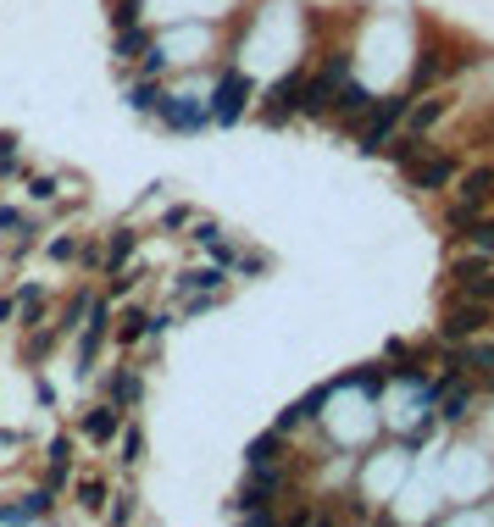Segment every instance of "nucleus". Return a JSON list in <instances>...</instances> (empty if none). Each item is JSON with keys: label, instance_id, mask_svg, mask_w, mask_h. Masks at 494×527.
<instances>
[{"label": "nucleus", "instance_id": "f257e3e1", "mask_svg": "<svg viewBox=\"0 0 494 527\" xmlns=\"http://www.w3.org/2000/svg\"><path fill=\"white\" fill-rule=\"evenodd\" d=\"M295 494V467H289V455L273 461V467H251L239 483V494L228 500V516L239 522H278V500H289Z\"/></svg>", "mask_w": 494, "mask_h": 527}, {"label": "nucleus", "instance_id": "f03ea898", "mask_svg": "<svg viewBox=\"0 0 494 527\" xmlns=\"http://www.w3.org/2000/svg\"><path fill=\"white\" fill-rule=\"evenodd\" d=\"M405 105H411V89H400V95H378V100H373V112L356 122V151H361V156H378L383 144L400 134Z\"/></svg>", "mask_w": 494, "mask_h": 527}, {"label": "nucleus", "instance_id": "7ed1b4c3", "mask_svg": "<svg viewBox=\"0 0 494 527\" xmlns=\"http://www.w3.org/2000/svg\"><path fill=\"white\" fill-rule=\"evenodd\" d=\"M489 328H494V306L450 294V300H444V316H439V345H461V339H472V333H489Z\"/></svg>", "mask_w": 494, "mask_h": 527}, {"label": "nucleus", "instance_id": "20e7f679", "mask_svg": "<svg viewBox=\"0 0 494 527\" xmlns=\"http://www.w3.org/2000/svg\"><path fill=\"white\" fill-rule=\"evenodd\" d=\"M450 294L494 306V256H478V250H472V256L450 261Z\"/></svg>", "mask_w": 494, "mask_h": 527}, {"label": "nucleus", "instance_id": "39448f33", "mask_svg": "<svg viewBox=\"0 0 494 527\" xmlns=\"http://www.w3.org/2000/svg\"><path fill=\"white\" fill-rule=\"evenodd\" d=\"M456 178H461V156L456 151H428L422 161L405 167V189H417V195H444Z\"/></svg>", "mask_w": 494, "mask_h": 527}, {"label": "nucleus", "instance_id": "423d86ee", "mask_svg": "<svg viewBox=\"0 0 494 527\" xmlns=\"http://www.w3.org/2000/svg\"><path fill=\"white\" fill-rule=\"evenodd\" d=\"M251 95H256V83L244 78L239 67H228V73L217 78V89H212V100H205V112H212V122H222V128H228V122H239V117H244Z\"/></svg>", "mask_w": 494, "mask_h": 527}, {"label": "nucleus", "instance_id": "0eeeda50", "mask_svg": "<svg viewBox=\"0 0 494 527\" xmlns=\"http://www.w3.org/2000/svg\"><path fill=\"white\" fill-rule=\"evenodd\" d=\"M300 83H305V73H283L273 89L261 95V122L266 128H283V122L300 117Z\"/></svg>", "mask_w": 494, "mask_h": 527}, {"label": "nucleus", "instance_id": "6e6552de", "mask_svg": "<svg viewBox=\"0 0 494 527\" xmlns=\"http://www.w3.org/2000/svg\"><path fill=\"white\" fill-rule=\"evenodd\" d=\"M112 339V306H106V294H95V306L84 316V328H78V372L89 377V361H95V350Z\"/></svg>", "mask_w": 494, "mask_h": 527}, {"label": "nucleus", "instance_id": "1a4fd4ad", "mask_svg": "<svg viewBox=\"0 0 494 527\" xmlns=\"http://www.w3.org/2000/svg\"><path fill=\"white\" fill-rule=\"evenodd\" d=\"M122 433V406L117 399H95V406L78 411V438H89V445H112Z\"/></svg>", "mask_w": 494, "mask_h": 527}, {"label": "nucleus", "instance_id": "9d476101", "mask_svg": "<svg viewBox=\"0 0 494 527\" xmlns=\"http://www.w3.org/2000/svg\"><path fill=\"white\" fill-rule=\"evenodd\" d=\"M450 361H456V367H461V377H472V384H489V377H494V339L472 333V339L450 345Z\"/></svg>", "mask_w": 494, "mask_h": 527}, {"label": "nucleus", "instance_id": "9b49d317", "mask_svg": "<svg viewBox=\"0 0 494 527\" xmlns=\"http://www.w3.org/2000/svg\"><path fill=\"white\" fill-rule=\"evenodd\" d=\"M156 117L167 122V128H178V134H200L205 122H212V112H205V100H195V95H161Z\"/></svg>", "mask_w": 494, "mask_h": 527}, {"label": "nucleus", "instance_id": "f8f14e48", "mask_svg": "<svg viewBox=\"0 0 494 527\" xmlns=\"http://www.w3.org/2000/svg\"><path fill=\"white\" fill-rule=\"evenodd\" d=\"M373 100H378V95L367 89L361 78H344L339 89H334V112H328V117H339V122H350V128H356V122L373 112Z\"/></svg>", "mask_w": 494, "mask_h": 527}, {"label": "nucleus", "instance_id": "ddd939ff", "mask_svg": "<svg viewBox=\"0 0 494 527\" xmlns=\"http://www.w3.org/2000/svg\"><path fill=\"white\" fill-rule=\"evenodd\" d=\"M472 399H478L472 377H456V384H444V394L434 399V406H439V422H444V428H461V422H472Z\"/></svg>", "mask_w": 494, "mask_h": 527}, {"label": "nucleus", "instance_id": "4468645a", "mask_svg": "<svg viewBox=\"0 0 494 527\" xmlns=\"http://www.w3.org/2000/svg\"><path fill=\"white\" fill-rule=\"evenodd\" d=\"M456 200H472V205H494V161H478V167H461V178L450 183Z\"/></svg>", "mask_w": 494, "mask_h": 527}, {"label": "nucleus", "instance_id": "2eb2a0df", "mask_svg": "<svg viewBox=\"0 0 494 527\" xmlns=\"http://www.w3.org/2000/svg\"><path fill=\"white\" fill-rule=\"evenodd\" d=\"M444 117H450V100L444 95H428V89L411 95V105H405V128L411 134H434Z\"/></svg>", "mask_w": 494, "mask_h": 527}, {"label": "nucleus", "instance_id": "dca6fc26", "mask_svg": "<svg viewBox=\"0 0 494 527\" xmlns=\"http://www.w3.org/2000/svg\"><path fill=\"white\" fill-rule=\"evenodd\" d=\"M173 289H178V300H183V294H222V289H228V267H189V272H178V278H173Z\"/></svg>", "mask_w": 494, "mask_h": 527}, {"label": "nucleus", "instance_id": "f3484780", "mask_svg": "<svg viewBox=\"0 0 494 527\" xmlns=\"http://www.w3.org/2000/svg\"><path fill=\"white\" fill-rule=\"evenodd\" d=\"M106 399H117L122 411H139V399H145V377H139V367H117L106 377Z\"/></svg>", "mask_w": 494, "mask_h": 527}, {"label": "nucleus", "instance_id": "a211bd4d", "mask_svg": "<svg viewBox=\"0 0 494 527\" xmlns=\"http://www.w3.org/2000/svg\"><path fill=\"white\" fill-rule=\"evenodd\" d=\"M334 112V83H328L322 73H305V83H300V117H328Z\"/></svg>", "mask_w": 494, "mask_h": 527}, {"label": "nucleus", "instance_id": "6ab92c4d", "mask_svg": "<svg viewBox=\"0 0 494 527\" xmlns=\"http://www.w3.org/2000/svg\"><path fill=\"white\" fill-rule=\"evenodd\" d=\"M439 73H444V50H439V45H422V56H417V67H411V83H405V89H411V95L434 89Z\"/></svg>", "mask_w": 494, "mask_h": 527}, {"label": "nucleus", "instance_id": "aec40b11", "mask_svg": "<svg viewBox=\"0 0 494 527\" xmlns=\"http://www.w3.org/2000/svg\"><path fill=\"white\" fill-rule=\"evenodd\" d=\"M161 95H167V89H161V78H151V73H139V78L128 83V105H134V112H139V117H156V105H161Z\"/></svg>", "mask_w": 494, "mask_h": 527}, {"label": "nucleus", "instance_id": "412c9836", "mask_svg": "<svg viewBox=\"0 0 494 527\" xmlns=\"http://www.w3.org/2000/svg\"><path fill=\"white\" fill-rule=\"evenodd\" d=\"M383 384H389V367H383V361H373V367H361V372H344V377H334L328 389H334V394H339V389H361V394H378Z\"/></svg>", "mask_w": 494, "mask_h": 527}, {"label": "nucleus", "instance_id": "4be33fe9", "mask_svg": "<svg viewBox=\"0 0 494 527\" xmlns=\"http://www.w3.org/2000/svg\"><path fill=\"white\" fill-rule=\"evenodd\" d=\"M112 333H117V345H128V350H134L139 339H151V311H145V306H128V311L117 316V328H112Z\"/></svg>", "mask_w": 494, "mask_h": 527}, {"label": "nucleus", "instance_id": "5701e85b", "mask_svg": "<svg viewBox=\"0 0 494 527\" xmlns=\"http://www.w3.org/2000/svg\"><path fill=\"white\" fill-rule=\"evenodd\" d=\"M383 151H389V161H395L400 173H405L411 161H422V156H428V134H411V128H405V134H395V139H389Z\"/></svg>", "mask_w": 494, "mask_h": 527}, {"label": "nucleus", "instance_id": "b1692460", "mask_svg": "<svg viewBox=\"0 0 494 527\" xmlns=\"http://www.w3.org/2000/svg\"><path fill=\"white\" fill-rule=\"evenodd\" d=\"M283 455H289V438L273 428V433H261L256 445L244 450V467H273V461H283Z\"/></svg>", "mask_w": 494, "mask_h": 527}, {"label": "nucleus", "instance_id": "393cba45", "mask_svg": "<svg viewBox=\"0 0 494 527\" xmlns=\"http://www.w3.org/2000/svg\"><path fill=\"white\" fill-rule=\"evenodd\" d=\"M478 217H483V205H472V200H450V205H444V234L461 244V239L472 234V222H478Z\"/></svg>", "mask_w": 494, "mask_h": 527}, {"label": "nucleus", "instance_id": "a878e982", "mask_svg": "<svg viewBox=\"0 0 494 527\" xmlns=\"http://www.w3.org/2000/svg\"><path fill=\"white\" fill-rule=\"evenodd\" d=\"M156 45V34L145 28V23H134V28H117V61H134L139 67V56H145Z\"/></svg>", "mask_w": 494, "mask_h": 527}, {"label": "nucleus", "instance_id": "bb28decb", "mask_svg": "<svg viewBox=\"0 0 494 527\" xmlns=\"http://www.w3.org/2000/svg\"><path fill=\"white\" fill-rule=\"evenodd\" d=\"M134 244H139L134 228H112V239H106V261H100V272H122V267H128V256H134Z\"/></svg>", "mask_w": 494, "mask_h": 527}, {"label": "nucleus", "instance_id": "cd10ccee", "mask_svg": "<svg viewBox=\"0 0 494 527\" xmlns=\"http://www.w3.org/2000/svg\"><path fill=\"white\" fill-rule=\"evenodd\" d=\"M73 489H78V505H84V516H106V500H112V489H106L100 477H78Z\"/></svg>", "mask_w": 494, "mask_h": 527}, {"label": "nucleus", "instance_id": "c85d7f7f", "mask_svg": "<svg viewBox=\"0 0 494 527\" xmlns=\"http://www.w3.org/2000/svg\"><path fill=\"white\" fill-rule=\"evenodd\" d=\"M17 505H23L28 522H45V516H56V489H50V483H39V489H28Z\"/></svg>", "mask_w": 494, "mask_h": 527}, {"label": "nucleus", "instance_id": "c756f323", "mask_svg": "<svg viewBox=\"0 0 494 527\" xmlns=\"http://www.w3.org/2000/svg\"><path fill=\"white\" fill-rule=\"evenodd\" d=\"M89 306H95V294H89V289H84V294H73V300H67V311H61V322H50V328L61 333V339H67V333H78V328H84Z\"/></svg>", "mask_w": 494, "mask_h": 527}, {"label": "nucleus", "instance_id": "7c9ffc66", "mask_svg": "<svg viewBox=\"0 0 494 527\" xmlns=\"http://www.w3.org/2000/svg\"><path fill=\"white\" fill-rule=\"evenodd\" d=\"M56 345H61V333H56V328H39V322H34L28 345H23V361H28V367H39V361H45V355H50Z\"/></svg>", "mask_w": 494, "mask_h": 527}, {"label": "nucleus", "instance_id": "2f4dec72", "mask_svg": "<svg viewBox=\"0 0 494 527\" xmlns=\"http://www.w3.org/2000/svg\"><path fill=\"white\" fill-rule=\"evenodd\" d=\"M17 316H23V328H34L39 316H45V289H39V283H23V289H17Z\"/></svg>", "mask_w": 494, "mask_h": 527}, {"label": "nucleus", "instance_id": "473e14b6", "mask_svg": "<svg viewBox=\"0 0 494 527\" xmlns=\"http://www.w3.org/2000/svg\"><path fill=\"white\" fill-rule=\"evenodd\" d=\"M461 244H467V250H478V256H494V217H489V211H483L478 222H472V234H467Z\"/></svg>", "mask_w": 494, "mask_h": 527}, {"label": "nucleus", "instance_id": "72a5a7b5", "mask_svg": "<svg viewBox=\"0 0 494 527\" xmlns=\"http://www.w3.org/2000/svg\"><path fill=\"white\" fill-rule=\"evenodd\" d=\"M317 73H322V78H328V83H334V89H339V83L350 78V50H328Z\"/></svg>", "mask_w": 494, "mask_h": 527}, {"label": "nucleus", "instance_id": "f704fd0d", "mask_svg": "<svg viewBox=\"0 0 494 527\" xmlns=\"http://www.w3.org/2000/svg\"><path fill=\"white\" fill-rule=\"evenodd\" d=\"M145 17V0H112V28H134Z\"/></svg>", "mask_w": 494, "mask_h": 527}, {"label": "nucleus", "instance_id": "c9c22d12", "mask_svg": "<svg viewBox=\"0 0 494 527\" xmlns=\"http://www.w3.org/2000/svg\"><path fill=\"white\" fill-rule=\"evenodd\" d=\"M139 455H145V433H139V428H122V467H139Z\"/></svg>", "mask_w": 494, "mask_h": 527}, {"label": "nucleus", "instance_id": "e433bc0d", "mask_svg": "<svg viewBox=\"0 0 494 527\" xmlns=\"http://www.w3.org/2000/svg\"><path fill=\"white\" fill-rule=\"evenodd\" d=\"M17 134H0V178H17Z\"/></svg>", "mask_w": 494, "mask_h": 527}, {"label": "nucleus", "instance_id": "4c0bfd02", "mask_svg": "<svg viewBox=\"0 0 494 527\" xmlns=\"http://www.w3.org/2000/svg\"><path fill=\"white\" fill-rule=\"evenodd\" d=\"M45 483L61 494V489H73V461H45Z\"/></svg>", "mask_w": 494, "mask_h": 527}, {"label": "nucleus", "instance_id": "58836bf2", "mask_svg": "<svg viewBox=\"0 0 494 527\" xmlns=\"http://www.w3.org/2000/svg\"><path fill=\"white\" fill-rule=\"evenodd\" d=\"M100 261H106V244H100V239L78 244V267H84V272H100Z\"/></svg>", "mask_w": 494, "mask_h": 527}, {"label": "nucleus", "instance_id": "ea45409f", "mask_svg": "<svg viewBox=\"0 0 494 527\" xmlns=\"http://www.w3.org/2000/svg\"><path fill=\"white\" fill-rule=\"evenodd\" d=\"M234 272H239V278H256V272H266V256H261V250H239Z\"/></svg>", "mask_w": 494, "mask_h": 527}, {"label": "nucleus", "instance_id": "a19ab883", "mask_svg": "<svg viewBox=\"0 0 494 527\" xmlns=\"http://www.w3.org/2000/svg\"><path fill=\"white\" fill-rule=\"evenodd\" d=\"M56 189H61V183H56L50 173H39V178H28V195H34L39 205H45V200H56Z\"/></svg>", "mask_w": 494, "mask_h": 527}, {"label": "nucleus", "instance_id": "79ce46f5", "mask_svg": "<svg viewBox=\"0 0 494 527\" xmlns=\"http://www.w3.org/2000/svg\"><path fill=\"white\" fill-rule=\"evenodd\" d=\"M106 516L112 522H134V494H112L106 500Z\"/></svg>", "mask_w": 494, "mask_h": 527}, {"label": "nucleus", "instance_id": "37998d69", "mask_svg": "<svg viewBox=\"0 0 494 527\" xmlns=\"http://www.w3.org/2000/svg\"><path fill=\"white\" fill-rule=\"evenodd\" d=\"M161 228H167V234H178V228H195V211H189V205H173L167 217H161Z\"/></svg>", "mask_w": 494, "mask_h": 527}, {"label": "nucleus", "instance_id": "c03bdc74", "mask_svg": "<svg viewBox=\"0 0 494 527\" xmlns=\"http://www.w3.org/2000/svg\"><path fill=\"white\" fill-rule=\"evenodd\" d=\"M50 261H78V239H73V234L50 239Z\"/></svg>", "mask_w": 494, "mask_h": 527}, {"label": "nucleus", "instance_id": "a18cd8bd", "mask_svg": "<svg viewBox=\"0 0 494 527\" xmlns=\"http://www.w3.org/2000/svg\"><path fill=\"white\" fill-rule=\"evenodd\" d=\"M73 445H78L73 433H56V438H50V450H45V461H73Z\"/></svg>", "mask_w": 494, "mask_h": 527}, {"label": "nucleus", "instance_id": "49530a36", "mask_svg": "<svg viewBox=\"0 0 494 527\" xmlns=\"http://www.w3.org/2000/svg\"><path fill=\"white\" fill-rule=\"evenodd\" d=\"M17 322V294H0V328Z\"/></svg>", "mask_w": 494, "mask_h": 527}, {"label": "nucleus", "instance_id": "de8ad7c7", "mask_svg": "<svg viewBox=\"0 0 494 527\" xmlns=\"http://www.w3.org/2000/svg\"><path fill=\"white\" fill-rule=\"evenodd\" d=\"M0 522L17 527V522H28V516H23V505H0Z\"/></svg>", "mask_w": 494, "mask_h": 527}]
</instances>
